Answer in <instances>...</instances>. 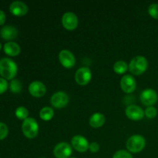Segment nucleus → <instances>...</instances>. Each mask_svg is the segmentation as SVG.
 Masks as SVG:
<instances>
[{"mask_svg":"<svg viewBox=\"0 0 158 158\" xmlns=\"http://www.w3.org/2000/svg\"><path fill=\"white\" fill-rule=\"evenodd\" d=\"M22 131L26 137L33 139L38 135L39 124L36 120L32 117H28L23 120L22 124Z\"/></svg>","mask_w":158,"mask_h":158,"instance_id":"4","label":"nucleus"},{"mask_svg":"<svg viewBox=\"0 0 158 158\" xmlns=\"http://www.w3.org/2000/svg\"><path fill=\"white\" fill-rule=\"evenodd\" d=\"M9 83L7 80L0 77V94H2L6 92L9 88Z\"/></svg>","mask_w":158,"mask_h":158,"instance_id":"27","label":"nucleus"},{"mask_svg":"<svg viewBox=\"0 0 158 158\" xmlns=\"http://www.w3.org/2000/svg\"><path fill=\"white\" fill-rule=\"evenodd\" d=\"M15 114L18 119L25 120L29 117V110L24 106H19L15 110Z\"/></svg>","mask_w":158,"mask_h":158,"instance_id":"22","label":"nucleus"},{"mask_svg":"<svg viewBox=\"0 0 158 158\" xmlns=\"http://www.w3.org/2000/svg\"><path fill=\"white\" fill-rule=\"evenodd\" d=\"M41 158H45V157H41Z\"/></svg>","mask_w":158,"mask_h":158,"instance_id":"32","label":"nucleus"},{"mask_svg":"<svg viewBox=\"0 0 158 158\" xmlns=\"http://www.w3.org/2000/svg\"><path fill=\"white\" fill-rule=\"evenodd\" d=\"M9 134V129L6 123L0 122V140H4Z\"/></svg>","mask_w":158,"mask_h":158,"instance_id":"26","label":"nucleus"},{"mask_svg":"<svg viewBox=\"0 0 158 158\" xmlns=\"http://www.w3.org/2000/svg\"><path fill=\"white\" fill-rule=\"evenodd\" d=\"M29 92L32 97L40 98L46 94V87L42 82L33 81L29 85Z\"/></svg>","mask_w":158,"mask_h":158,"instance_id":"15","label":"nucleus"},{"mask_svg":"<svg viewBox=\"0 0 158 158\" xmlns=\"http://www.w3.org/2000/svg\"><path fill=\"white\" fill-rule=\"evenodd\" d=\"M0 35L3 40L11 41L16 39L18 35V30L12 26H5L0 30Z\"/></svg>","mask_w":158,"mask_h":158,"instance_id":"16","label":"nucleus"},{"mask_svg":"<svg viewBox=\"0 0 158 158\" xmlns=\"http://www.w3.org/2000/svg\"><path fill=\"white\" fill-rule=\"evenodd\" d=\"M78 18L77 15L72 12H67L62 17V24L63 27L69 31H73L78 26Z\"/></svg>","mask_w":158,"mask_h":158,"instance_id":"10","label":"nucleus"},{"mask_svg":"<svg viewBox=\"0 0 158 158\" xmlns=\"http://www.w3.org/2000/svg\"><path fill=\"white\" fill-rule=\"evenodd\" d=\"M69 96L63 91H58L51 97L50 102L52 106L56 109L65 107L69 103Z\"/></svg>","mask_w":158,"mask_h":158,"instance_id":"5","label":"nucleus"},{"mask_svg":"<svg viewBox=\"0 0 158 158\" xmlns=\"http://www.w3.org/2000/svg\"><path fill=\"white\" fill-rule=\"evenodd\" d=\"M40 117L44 121H49L54 117V110L52 107L45 106L42 108L40 112Z\"/></svg>","mask_w":158,"mask_h":158,"instance_id":"19","label":"nucleus"},{"mask_svg":"<svg viewBox=\"0 0 158 158\" xmlns=\"http://www.w3.org/2000/svg\"><path fill=\"white\" fill-rule=\"evenodd\" d=\"M105 123V116L100 113H95L90 117L89 123L94 128L101 127Z\"/></svg>","mask_w":158,"mask_h":158,"instance_id":"18","label":"nucleus"},{"mask_svg":"<svg viewBox=\"0 0 158 158\" xmlns=\"http://www.w3.org/2000/svg\"><path fill=\"white\" fill-rule=\"evenodd\" d=\"M9 11L15 16H23L29 11L27 5L21 1H14L9 6Z\"/></svg>","mask_w":158,"mask_h":158,"instance_id":"14","label":"nucleus"},{"mask_svg":"<svg viewBox=\"0 0 158 158\" xmlns=\"http://www.w3.org/2000/svg\"><path fill=\"white\" fill-rule=\"evenodd\" d=\"M140 99L143 105L151 106L157 102V93L153 89H146L142 91L140 96Z\"/></svg>","mask_w":158,"mask_h":158,"instance_id":"9","label":"nucleus"},{"mask_svg":"<svg viewBox=\"0 0 158 158\" xmlns=\"http://www.w3.org/2000/svg\"><path fill=\"white\" fill-rule=\"evenodd\" d=\"M1 49H2V45L1 43H0V50H1Z\"/></svg>","mask_w":158,"mask_h":158,"instance_id":"30","label":"nucleus"},{"mask_svg":"<svg viewBox=\"0 0 158 158\" xmlns=\"http://www.w3.org/2000/svg\"><path fill=\"white\" fill-rule=\"evenodd\" d=\"M125 114L131 120H140L144 117V111L140 106L137 105H129L126 108Z\"/></svg>","mask_w":158,"mask_h":158,"instance_id":"13","label":"nucleus"},{"mask_svg":"<svg viewBox=\"0 0 158 158\" xmlns=\"http://www.w3.org/2000/svg\"><path fill=\"white\" fill-rule=\"evenodd\" d=\"M113 158H133L131 153L125 150H120L114 153Z\"/></svg>","mask_w":158,"mask_h":158,"instance_id":"25","label":"nucleus"},{"mask_svg":"<svg viewBox=\"0 0 158 158\" xmlns=\"http://www.w3.org/2000/svg\"><path fill=\"white\" fill-rule=\"evenodd\" d=\"M144 115L149 119H154L157 115V110L154 106H148L144 110Z\"/></svg>","mask_w":158,"mask_h":158,"instance_id":"24","label":"nucleus"},{"mask_svg":"<svg viewBox=\"0 0 158 158\" xmlns=\"http://www.w3.org/2000/svg\"><path fill=\"white\" fill-rule=\"evenodd\" d=\"M18 72L16 63L9 58L0 60V76L2 78L8 80H14Z\"/></svg>","mask_w":158,"mask_h":158,"instance_id":"1","label":"nucleus"},{"mask_svg":"<svg viewBox=\"0 0 158 158\" xmlns=\"http://www.w3.org/2000/svg\"><path fill=\"white\" fill-rule=\"evenodd\" d=\"M148 68V61L144 56H137L133 58L129 64V70L131 74L140 76L143 74Z\"/></svg>","mask_w":158,"mask_h":158,"instance_id":"2","label":"nucleus"},{"mask_svg":"<svg viewBox=\"0 0 158 158\" xmlns=\"http://www.w3.org/2000/svg\"><path fill=\"white\" fill-rule=\"evenodd\" d=\"M9 87L10 89L11 92H12L13 94H20L22 91V89H23L21 82L19 80H15V79L11 80Z\"/></svg>","mask_w":158,"mask_h":158,"instance_id":"21","label":"nucleus"},{"mask_svg":"<svg viewBox=\"0 0 158 158\" xmlns=\"http://www.w3.org/2000/svg\"><path fill=\"white\" fill-rule=\"evenodd\" d=\"M129 69V66L127 63L123 60H119L117 61L114 65V70L116 73L121 75V74H124Z\"/></svg>","mask_w":158,"mask_h":158,"instance_id":"20","label":"nucleus"},{"mask_svg":"<svg viewBox=\"0 0 158 158\" xmlns=\"http://www.w3.org/2000/svg\"><path fill=\"white\" fill-rule=\"evenodd\" d=\"M6 14L3 12L2 10H0V26H2L4 25L5 22H6Z\"/></svg>","mask_w":158,"mask_h":158,"instance_id":"29","label":"nucleus"},{"mask_svg":"<svg viewBox=\"0 0 158 158\" xmlns=\"http://www.w3.org/2000/svg\"><path fill=\"white\" fill-rule=\"evenodd\" d=\"M89 150L91 153H97L100 150V145L97 142H92L89 145Z\"/></svg>","mask_w":158,"mask_h":158,"instance_id":"28","label":"nucleus"},{"mask_svg":"<svg viewBox=\"0 0 158 158\" xmlns=\"http://www.w3.org/2000/svg\"><path fill=\"white\" fill-rule=\"evenodd\" d=\"M69 158H77V157H69Z\"/></svg>","mask_w":158,"mask_h":158,"instance_id":"31","label":"nucleus"},{"mask_svg":"<svg viewBox=\"0 0 158 158\" xmlns=\"http://www.w3.org/2000/svg\"><path fill=\"white\" fill-rule=\"evenodd\" d=\"M72 148L80 153H84L89 150V142L82 135H76L71 139Z\"/></svg>","mask_w":158,"mask_h":158,"instance_id":"11","label":"nucleus"},{"mask_svg":"<svg viewBox=\"0 0 158 158\" xmlns=\"http://www.w3.org/2000/svg\"><path fill=\"white\" fill-rule=\"evenodd\" d=\"M59 60L62 66L67 69H71L75 66L76 59L73 53L68 49H63L59 53Z\"/></svg>","mask_w":158,"mask_h":158,"instance_id":"8","label":"nucleus"},{"mask_svg":"<svg viewBox=\"0 0 158 158\" xmlns=\"http://www.w3.org/2000/svg\"><path fill=\"white\" fill-rule=\"evenodd\" d=\"M120 87L126 94H132L137 87L134 77L131 75H124L120 80Z\"/></svg>","mask_w":158,"mask_h":158,"instance_id":"12","label":"nucleus"},{"mask_svg":"<svg viewBox=\"0 0 158 158\" xmlns=\"http://www.w3.org/2000/svg\"><path fill=\"white\" fill-rule=\"evenodd\" d=\"M5 53L9 56H17L21 52V49L19 44L14 42H8L3 46Z\"/></svg>","mask_w":158,"mask_h":158,"instance_id":"17","label":"nucleus"},{"mask_svg":"<svg viewBox=\"0 0 158 158\" xmlns=\"http://www.w3.org/2000/svg\"><path fill=\"white\" fill-rule=\"evenodd\" d=\"M92 73L88 67H81L75 73V80L80 86H86L90 82Z\"/></svg>","mask_w":158,"mask_h":158,"instance_id":"7","label":"nucleus"},{"mask_svg":"<svg viewBox=\"0 0 158 158\" xmlns=\"http://www.w3.org/2000/svg\"><path fill=\"white\" fill-rule=\"evenodd\" d=\"M146 145V140L144 137L140 134L132 135L127 140V149L130 153H140L144 149Z\"/></svg>","mask_w":158,"mask_h":158,"instance_id":"3","label":"nucleus"},{"mask_svg":"<svg viewBox=\"0 0 158 158\" xmlns=\"http://www.w3.org/2000/svg\"><path fill=\"white\" fill-rule=\"evenodd\" d=\"M72 153V146L66 142L59 143L53 149V155L56 158H69Z\"/></svg>","mask_w":158,"mask_h":158,"instance_id":"6","label":"nucleus"},{"mask_svg":"<svg viewBox=\"0 0 158 158\" xmlns=\"http://www.w3.org/2000/svg\"><path fill=\"white\" fill-rule=\"evenodd\" d=\"M148 13L152 18L158 19V4L153 3L148 7Z\"/></svg>","mask_w":158,"mask_h":158,"instance_id":"23","label":"nucleus"}]
</instances>
